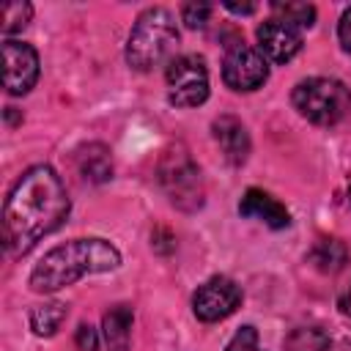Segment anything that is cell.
Here are the masks:
<instances>
[{
	"label": "cell",
	"instance_id": "obj_26",
	"mask_svg": "<svg viewBox=\"0 0 351 351\" xmlns=\"http://www.w3.org/2000/svg\"><path fill=\"white\" fill-rule=\"evenodd\" d=\"M348 200H351V189H348Z\"/></svg>",
	"mask_w": 351,
	"mask_h": 351
},
{
	"label": "cell",
	"instance_id": "obj_5",
	"mask_svg": "<svg viewBox=\"0 0 351 351\" xmlns=\"http://www.w3.org/2000/svg\"><path fill=\"white\" fill-rule=\"evenodd\" d=\"M159 184L173 206L184 211H195L203 206V178L184 145H173L165 151L159 162Z\"/></svg>",
	"mask_w": 351,
	"mask_h": 351
},
{
	"label": "cell",
	"instance_id": "obj_24",
	"mask_svg": "<svg viewBox=\"0 0 351 351\" xmlns=\"http://www.w3.org/2000/svg\"><path fill=\"white\" fill-rule=\"evenodd\" d=\"M225 8L233 11V14H252L255 11V3H225Z\"/></svg>",
	"mask_w": 351,
	"mask_h": 351
},
{
	"label": "cell",
	"instance_id": "obj_11",
	"mask_svg": "<svg viewBox=\"0 0 351 351\" xmlns=\"http://www.w3.org/2000/svg\"><path fill=\"white\" fill-rule=\"evenodd\" d=\"M239 214L241 217H250V219H261L271 230H282V228L291 225L288 208L277 197H271L269 192H263V189H247L244 197H241V203H239Z\"/></svg>",
	"mask_w": 351,
	"mask_h": 351
},
{
	"label": "cell",
	"instance_id": "obj_19",
	"mask_svg": "<svg viewBox=\"0 0 351 351\" xmlns=\"http://www.w3.org/2000/svg\"><path fill=\"white\" fill-rule=\"evenodd\" d=\"M33 16V5L30 3H22V0H11L3 5V36H11V33H19L27 27Z\"/></svg>",
	"mask_w": 351,
	"mask_h": 351
},
{
	"label": "cell",
	"instance_id": "obj_20",
	"mask_svg": "<svg viewBox=\"0 0 351 351\" xmlns=\"http://www.w3.org/2000/svg\"><path fill=\"white\" fill-rule=\"evenodd\" d=\"M225 351H263L258 343V329L255 326H241L225 346Z\"/></svg>",
	"mask_w": 351,
	"mask_h": 351
},
{
	"label": "cell",
	"instance_id": "obj_1",
	"mask_svg": "<svg viewBox=\"0 0 351 351\" xmlns=\"http://www.w3.org/2000/svg\"><path fill=\"white\" fill-rule=\"evenodd\" d=\"M69 195L49 165L22 173L3 206V244L11 255L30 252L44 236L58 230L69 217Z\"/></svg>",
	"mask_w": 351,
	"mask_h": 351
},
{
	"label": "cell",
	"instance_id": "obj_7",
	"mask_svg": "<svg viewBox=\"0 0 351 351\" xmlns=\"http://www.w3.org/2000/svg\"><path fill=\"white\" fill-rule=\"evenodd\" d=\"M239 304H241V288L230 277H222V274L197 285V291L192 296V310L206 324H214V321L233 315Z\"/></svg>",
	"mask_w": 351,
	"mask_h": 351
},
{
	"label": "cell",
	"instance_id": "obj_9",
	"mask_svg": "<svg viewBox=\"0 0 351 351\" xmlns=\"http://www.w3.org/2000/svg\"><path fill=\"white\" fill-rule=\"evenodd\" d=\"M38 80V52L25 44L5 38L3 41V85L11 96L27 93Z\"/></svg>",
	"mask_w": 351,
	"mask_h": 351
},
{
	"label": "cell",
	"instance_id": "obj_25",
	"mask_svg": "<svg viewBox=\"0 0 351 351\" xmlns=\"http://www.w3.org/2000/svg\"><path fill=\"white\" fill-rule=\"evenodd\" d=\"M337 304H340V310H343L346 315H351V282H348V285H346V291L340 293Z\"/></svg>",
	"mask_w": 351,
	"mask_h": 351
},
{
	"label": "cell",
	"instance_id": "obj_22",
	"mask_svg": "<svg viewBox=\"0 0 351 351\" xmlns=\"http://www.w3.org/2000/svg\"><path fill=\"white\" fill-rule=\"evenodd\" d=\"M74 343L80 351H99V335L90 324H80L77 326V335H74Z\"/></svg>",
	"mask_w": 351,
	"mask_h": 351
},
{
	"label": "cell",
	"instance_id": "obj_15",
	"mask_svg": "<svg viewBox=\"0 0 351 351\" xmlns=\"http://www.w3.org/2000/svg\"><path fill=\"white\" fill-rule=\"evenodd\" d=\"M307 261H310L318 271L335 274V271H340V269L346 266V261H348V247H346L340 239H318V241L310 247Z\"/></svg>",
	"mask_w": 351,
	"mask_h": 351
},
{
	"label": "cell",
	"instance_id": "obj_3",
	"mask_svg": "<svg viewBox=\"0 0 351 351\" xmlns=\"http://www.w3.org/2000/svg\"><path fill=\"white\" fill-rule=\"evenodd\" d=\"M178 47V27L167 8H148L137 16L129 41L126 63L137 71H151L162 66Z\"/></svg>",
	"mask_w": 351,
	"mask_h": 351
},
{
	"label": "cell",
	"instance_id": "obj_6",
	"mask_svg": "<svg viewBox=\"0 0 351 351\" xmlns=\"http://www.w3.org/2000/svg\"><path fill=\"white\" fill-rule=\"evenodd\" d=\"M167 99L176 107H197L208 99V71L203 58L178 55L167 63Z\"/></svg>",
	"mask_w": 351,
	"mask_h": 351
},
{
	"label": "cell",
	"instance_id": "obj_21",
	"mask_svg": "<svg viewBox=\"0 0 351 351\" xmlns=\"http://www.w3.org/2000/svg\"><path fill=\"white\" fill-rule=\"evenodd\" d=\"M208 16H211V5H208V3H186V5L181 8V19H184L186 27H192V30L206 27Z\"/></svg>",
	"mask_w": 351,
	"mask_h": 351
},
{
	"label": "cell",
	"instance_id": "obj_12",
	"mask_svg": "<svg viewBox=\"0 0 351 351\" xmlns=\"http://www.w3.org/2000/svg\"><path fill=\"white\" fill-rule=\"evenodd\" d=\"M211 132H214V140L219 143L225 159L230 165H241L250 154V134L244 129V123L236 118V115H219L214 118L211 123Z\"/></svg>",
	"mask_w": 351,
	"mask_h": 351
},
{
	"label": "cell",
	"instance_id": "obj_8",
	"mask_svg": "<svg viewBox=\"0 0 351 351\" xmlns=\"http://www.w3.org/2000/svg\"><path fill=\"white\" fill-rule=\"evenodd\" d=\"M222 80L233 90H258L269 80L266 58L250 44H233L222 60Z\"/></svg>",
	"mask_w": 351,
	"mask_h": 351
},
{
	"label": "cell",
	"instance_id": "obj_4",
	"mask_svg": "<svg viewBox=\"0 0 351 351\" xmlns=\"http://www.w3.org/2000/svg\"><path fill=\"white\" fill-rule=\"evenodd\" d=\"M293 107L318 126H332L351 112V90L332 77H310L293 88Z\"/></svg>",
	"mask_w": 351,
	"mask_h": 351
},
{
	"label": "cell",
	"instance_id": "obj_13",
	"mask_svg": "<svg viewBox=\"0 0 351 351\" xmlns=\"http://www.w3.org/2000/svg\"><path fill=\"white\" fill-rule=\"evenodd\" d=\"M132 321H134V313L129 304H115L104 313L101 326H104V340H107L110 351H129Z\"/></svg>",
	"mask_w": 351,
	"mask_h": 351
},
{
	"label": "cell",
	"instance_id": "obj_16",
	"mask_svg": "<svg viewBox=\"0 0 351 351\" xmlns=\"http://www.w3.org/2000/svg\"><path fill=\"white\" fill-rule=\"evenodd\" d=\"M66 315H69V307H66L63 302L38 304V307H33V313H30V329H33L38 337H52V335L60 329V324L66 321Z\"/></svg>",
	"mask_w": 351,
	"mask_h": 351
},
{
	"label": "cell",
	"instance_id": "obj_23",
	"mask_svg": "<svg viewBox=\"0 0 351 351\" xmlns=\"http://www.w3.org/2000/svg\"><path fill=\"white\" fill-rule=\"evenodd\" d=\"M337 38H340V47L351 55V5L343 11L340 16V25H337Z\"/></svg>",
	"mask_w": 351,
	"mask_h": 351
},
{
	"label": "cell",
	"instance_id": "obj_18",
	"mask_svg": "<svg viewBox=\"0 0 351 351\" xmlns=\"http://www.w3.org/2000/svg\"><path fill=\"white\" fill-rule=\"evenodd\" d=\"M271 11L277 14L280 22L291 27H313L315 22V5L310 3H271Z\"/></svg>",
	"mask_w": 351,
	"mask_h": 351
},
{
	"label": "cell",
	"instance_id": "obj_10",
	"mask_svg": "<svg viewBox=\"0 0 351 351\" xmlns=\"http://www.w3.org/2000/svg\"><path fill=\"white\" fill-rule=\"evenodd\" d=\"M258 47L274 63H288L302 49V33L280 19H269L258 27Z\"/></svg>",
	"mask_w": 351,
	"mask_h": 351
},
{
	"label": "cell",
	"instance_id": "obj_17",
	"mask_svg": "<svg viewBox=\"0 0 351 351\" xmlns=\"http://www.w3.org/2000/svg\"><path fill=\"white\" fill-rule=\"evenodd\" d=\"M285 351H332V340L318 326H299L285 337Z\"/></svg>",
	"mask_w": 351,
	"mask_h": 351
},
{
	"label": "cell",
	"instance_id": "obj_2",
	"mask_svg": "<svg viewBox=\"0 0 351 351\" xmlns=\"http://www.w3.org/2000/svg\"><path fill=\"white\" fill-rule=\"evenodd\" d=\"M121 266V252L107 239H71L52 247L30 271L36 293H55L85 274H101Z\"/></svg>",
	"mask_w": 351,
	"mask_h": 351
},
{
	"label": "cell",
	"instance_id": "obj_14",
	"mask_svg": "<svg viewBox=\"0 0 351 351\" xmlns=\"http://www.w3.org/2000/svg\"><path fill=\"white\" fill-rule=\"evenodd\" d=\"M77 167H80L82 178H88L93 184H101V181H107L112 176V156L101 143H90V145L80 148Z\"/></svg>",
	"mask_w": 351,
	"mask_h": 351
}]
</instances>
